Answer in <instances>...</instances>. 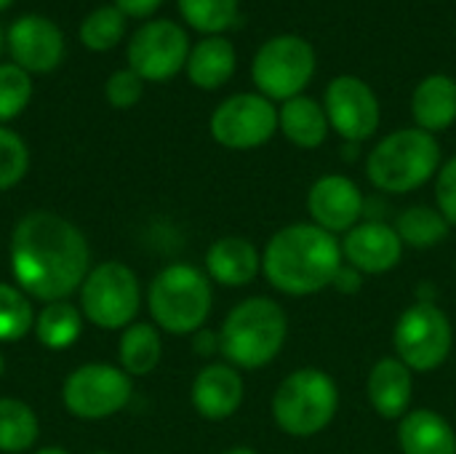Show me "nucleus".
<instances>
[{"label": "nucleus", "instance_id": "1", "mask_svg": "<svg viewBox=\"0 0 456 454\" xmlns=\"http://www.w3.org/2000/svg\"><path fill=\"white\" fill-rule=\"evenodd\" d=\"M8 262L16 286L40 302H59L80 292L91 270L83 230L56 211H29L11 233Z\"/></svg>", "mask_w": 456, "mask_h": 454}, {"label": "nucleus", "instance_id": "2", "mask_svg": "<svg viewBox=\"0 0 456 454\" xmlns=\"http://www.w3.org/2000/svg\"><path fill=\"white\" fill-rule=\"evenodd\" d=\"M339 238L313 222H294L275 230L262 252V276L286 297L321 294L342 268Z\"/></svg>", "mask_w": 456, "mask_h": 454}, {"label": "nucleus", "instance_id": "3", "mask_svg": "<svg viewBox=\"0 0 456 454\" xmlns=\"http://www.w3.org/2000/svg\"><path fill=\"white\" fill-rule=\"evenodd\" d=\"M289 340V313L273 297L256 294L238 302L219 326V356L238 372L273 364Z\"/></svg>", "mask_w": 456, "mask_h": 454}, {"label": "nucleus", "instance_id": "4", "mask_svg": "<svg viewBox=\"0 0 456 454\" xmlns=\"http://www.w3.org/2000/svg\"><path fill=\"white\" fill-rule=\"evenodd\" d=\"M441 169V144L433 134L411 126L379 139L366 158L369 182L387 195H406L436 179Z\"/></svg>", "mask_w": 456, "mask_h": 454}, {"label": "nucleus", "instance_id": "5", "mask_svg": "<svg viewBox=\"0 0 456 454\" xmlns=\"http://www.w3.org/2000/svg\"><path fill=\"white\" fill-rule=\"evenodd\" d=\"M214 308V289L206 270L174 262L163 268L147 289V310L160 332L184 337L206 326Z\"/></svg>", "mask_w": 456, "mask_h": 454}, {"label": "nucleus", "instance_id": "6", "mask_svg": "<svg viewBox=\"0 0 456 454\" xmlns=\"http://www.w3.org/2000/svg\"><path fill=\"white\" fill-rule=\"evenodd\" d=\"M270 409L281 433L291 439L321 436L339 412L337 380L318 367L294 369L278 383Z\"/></svg>", "mask_w": 456, "mask_h": 454}, {"label": "nucleus", "instance_id": "7", "mask_svg": "<svg viewBox=\"0 0 456 454\" xmlns=\"http://www.w3.org/2000/svg\"><path fill=\"white\" fill-rule=\"evenodd\" d=\"M142 308L139 276L118 260H107L88 270L80 286V313L88 324L104 332H123Z\"/></svg>", "mask_w": 456, "mask_h": 454}, {"label": "nucleus", "instance_id": "8", "mask_svg": "<svg viewBox=\"0 0 456 454\" xmlns=\"http://www.w3.org/2000/svg\"><path fill=\"white\" fill-rule=\"evenodd\" d=\"M454 348V326L446 310L436 302H411L393 326V356L414 375L436 372L446 364Z\"/></svg>", "mask_w": 456, "mask_h": 454}, {"label": "nucleus", "instance_id": "9", "mask_svg": "<svg viewBox=\"0 0 456 454\" xmlns=\"http://www.w3.org/2000/svg\"><path fill=\"white\" fill-rule=\"evenodd\" d=\"M315 75V48L299 35H275L265 40L251 62V78L270 102L299 96Z\"/></svg>", "mask_w": 456, "mask_h": 454}, {"label": "nucleus", "instance_id": "10", "mask_svg": "<svg viewBox=\"0 0 456 454\" xmlns=\"http://www.w3.org/2000/svg\"><path fill=\"white\" fill-rule=\"evenodd\" d=\"M131 377L115 367L91 361L67 375L61 385V404L77 420H107L123 412L131 401Z\"/></svg>", "mask_w": 456, "mask_h": 454}, {"label": "nucleus", "instance_id": "11", "mask_svg": "<svg viewBox=\"0 0 456 454\" xmlns=\"http://www.w3.org/2000/svg\"><path fill=\"white\" fill-rule=\"evenodd\" d=\"M208 128L227 150H256L275 136L278 107L262 94H232L214 110Z\"/></svg>", "mask_w": 456, "mask_h": 454}, {"label": "nucleus", "instance_id": "12", "mask_svg": "<svg viewBox=\"0 0 456 454\" xmlns=\"http://www.w3.org/2000/svg\"><path fill=\"white\" fill-rule=\"evenodd\" d=\"M187 32L171 19H152L142 24L128 43V67L150 83H166L187 67Z\"/></svg>", "mask_w": 456, "mask_h": 454}, {"label": "nucleus", "instance_id": "13", "mask_svg": "<svg viewBox=\"0 0 456 454\" xmlns=\"http://www.w3.org/2000/svg\"><path fill=\"white\" fill-rule=\"evenodd\" d=\"M329 126L353 144L371 139L379 128L382 110L374 88L358 75H337L323 94Z\"/></svg>", "mask_w": 456, "mask_h": 454}, {"label": "nucleus", "instance_id": "14", "mask_svg": "<svg viewBox=\"0 0 456 454\" xmlns=\"http://www.w3.org/2000/svg\"><path fill=\"white\" fill-rule=\"evenodd\" d=\"M363 211L366 198L358 182L345 174H323L307 190L310 222L337 238L350 233L358 222H363Z\"/></svg>", "mask_w": 456, "mask_h": 454}, {"label": "nucleus", "instance_id": "15", "mask_svg": "<svg viewBox=\"0 0 456 454\" xmlns=\"http://www.w3.org/2000/svg\"><path fill=\"white\" fill-rule=\"evenodd\" d=\"M345 265L355 268L361 276H385L395 270L403 260V241L395 227L385 219H363L350 233L339 238Z\"/></svg>", "mask_w": 456, "mask_h": 454}, {"label": "nucleus", "instance_id": "16", "mask_svg": "<svg viewBox=\"0 0 456 454\" xmlns=\"http://www.w3.org/2000/svg\"><path fill=\"white\" fill-rule=\"evenodd\" d=\"M5 43L13 64L24 72H51L64 59L61 29L40 13L19 16L5 32Z\"/></svg>", "mask_w": 456, "mask_h": 454}, {"label": "nucleus", "instance_id": "17", "mask_svg": "<svg viewBox=\"0 0 456 454\" xmlns=\"http://www.w3.org/2000/svg\"><path fill=\"white\" fill-rule=\"evenodd\" d=\"M243 399H246L243 375L227 361H214L203 367L195 375L192 388H190L192 409L203 420H211V423H222L238 415V409L243 407Z\"/></svg>", "mask_w": 456, "mask_h": 454}, {"label": "nucleus", "instance_id": "18", "mask_svg": "<svg viewBox=\"0 0 456 454\" xmlns=\"http://www.w3.org/2000/svg\"><path fill=\"white\" fill-rule=\"evenodd\" d=\"M366 399L382 420H403L414 404V372L395 356L379 359L366 377Z\"/></svg>", "mask_w": 456, "mask_h": 454}, {"label": "nucleus", "instance_id": "19", "mask_svg": "<svg viewBox=\"0 0 456 454\" xmlns=\"http://www.w3.org/2000/svg\"><path fill=\"white\" fill-rule=\"evenodd\" d=\"M262 273V252L243 235H222L206 252V276L211 284L243 289Z\"/></svg>", "mask_w": 456, "mask_h": 454}, {"label": "nucleus", "instance_id": "20", "mask_svg": "<svg viewBox=\"0 0 456 454\" xmlns=\"http://www.w3.org/2000/svg\"><path fill=\"white\" fill-rule=\"evenodd\" d=\"M411 115L417 128L428 134H441L456 123V80L436 72L419 80L411 96Z\"/></svg>", "mask_w": 456, "mask_h": 454}, {"label": "nucleus", "instance_id": "21", "mask_svg": "<svg viewBox=\"0 0 456 454\" xmlns=\"http://www.w3.org/2000/svg\"><path fill=\"white\" fill-rule=\"evenodd\" d=\"M398 447L403 454H456V431L436 409H411L398 420Z\"/></svg>", "mask_w": 456, "mask_h": 454}, {"label": "nucleus", "instance_id": "22", "mask_svg": "<svg viewBox=\"0 0 456 454\" xmlns=\"http://www.w3.org/2000/svg\"><path fill=\"white\" fill-rule=\"evenodd\" d=\"M329 115L323 104L313 96H294L278 107V131L302 150H315L329 136Z\"/></svg>", "mask_w": 456, "mask_h": 454}, {"label": "nucleus", "instance_id": "23", "mask_svg": "<svg viewBox=\"0 0 456 454\" xmlns=\"http://www.w3.org/2000/svg\"><path fill=\"white\" fill-rule=\"evenodd\" d=\"M235 64H238L235 45L222 35H208L190 48L184 70L192 86L203 91H216L232 78Z\"/></svg>", "mask_w": 456, "mask_h": 454}, {"label": "nucleus", "instance_id": "24", "mask_svg": "<svg viewBox=\"0 0 456 454\" xmlns=\"http://www.w3.org/2000/svg\"><path fill=\"white\" fill-rule=\"evenodd\" d=\"M163 359V340L160 329L147 321H134L120 332L118 343V367L128 377H144L158 369Z\"/></svg>", "mask_w": 456, "mask_h": 454}, {"label": "nucleus", "instance_id": "25", "mask_svg": "<svg viewBox=\"0 0 456 454\" xmlns=\"http://www.w3.org/2000/svg\"><path fill=\"white\" fill-rule=\"evenodd\" d=\"M35 337L48 351H67L72 348L83 334V313L77 305L59 300L45 302L40 313L35 316Z\"/></svg>", "mask_w": 456, "mask_h": 454}, {"label": "nucleus", "instance_id": "26", "mask_svg": "<svg viewBox=\"0 0 456 454\" xmlns=\"http://www.w3.org/2000/svg\"><path fill=\"white\" fill-rule=\"evenodd\" d=\"M395 233L401 235L406 249H433L441 246L449 233L452 225L446 222V217L436 209V206H409L395 217Z\"/></svg>", "mask_w": 456, "mask_h": 454}, {"label": "nucleus", "instance_id": "27", "mask_svg": "<svg viewBox=\"0 0 456 454\" xmlns=\"http://www.w3.org/2000/svg\"><path fill=\"white\" fill-rule=\"evenodd\" d=\"M40 423L27 401L0 396V454L29 452L37 444Z\"/></svg>", "mask_w": 456, "mask_h": 454}, {"label": "nucleus", "instance_id": "28", "mask_svg": "<svg viewBox=\"0 0 456 454\" xmlns=\"http://www.w3.org/2000/svg\"><path fill=\"white\" fill-rule=\"evenodd\" d=\"M32 300L16 286L0 281V343H16L35 329Z\"/></svg>", "mask_w": 456, "mask_h": 454}, {"label": "nucleus", "instance_id": "29", "mask_svg": "<svg viewBox=\"0 0 456 454\" xmlns=\"http://www.w3.org/2000/svg\"><path fill=\"white\" fill-rule=\"evenodd\" d=\"M123 29H126V13L118 5H99L80 21L77 37L91 51H110L120 43Z\"/></svg>", "mask_w": 456, "mask_h": 454}, {"label": "nucleus", "instance_id": "30", "mask_svg": "<svg viewBox=\"0 0 456 454\" xmlns=\"http://www.w3.org/2000/svg\"><path fill=\"white\" fill-rule=\"evenodd\" d=\"M184 21L206 35H222L238 21V0H176Z\"/></svg>", "mask_w": 456, "mask_h": 454}, {"label": "nucleus", "instance_id": "31", "mask_svg": "<svg viewBox=\"0 0 456 454\" xmlns=\"http://www.w3.org/2000/svg\"><path fill=\"white\" fill-rule=\"evenodd\" d=\"M32 99V78L21 67L0 64V126L27 110Z\"/></svg>", "mask_w": 456, "mask_h": 454}, {"label": "nucleus", "instance_id": "32", "mask_svg": "<svg viewBox=\"0 0 456 454\" xmlns=\"http://www.w3.org/2000/svg\"><path fill=\"white\" fill-rule=\"evenodd\" d=\"M29 171V150H27V142L0 126V193L3 190H11L16 187Z\"/></svg>", "mask_w": 456, "mask_h": 454}, {"label": "nucleus", "instance_id": "33", "mask_svg": "<svg viewBox=\"0 0 456 454\" xmlns=\"http://www.w3.org/2000/svg\"><path fill=\"white\" fill-rule=\"evenodd\" d=\"M104 94H107V102L118 110H128L134 107L142 94H144V80L131 70H115L110 78H107V86H104Z\"/></svg>", "mask_w": 456, "mask_h": 454}, {"label": "nucleus", "instance_id": "34", "mask_svg": "<svg viewBox=\"0 0 456 454\" xmlns=\"http://www.w3.org/2000/svg\"><path fill=\"white\" fill-rule=\"evenodd\" d=\"M436 209L446 217L452 227H456V155L441 163L436 174Z\"/></svg>", "mask_w": 456, "mask_h": 454}, {"label": "nucleus", "instance_id": "35", "mask_svg": "<svg viewBox=\"0 0 456 454\" xmlns=\"http://www.w3.org/2000/svg\"><path fill=\"white\" fill-rule=\"evenodd\" d=\"M361 286H363V276H361L355 268H350V265L342 262V268H339L337 276H334L331 289H337V292H342V294H355V292H361Z\"/></svg>", "mask_w": 456, "mask_h": 454}, {"label": "nucleus", "instance_id": "36", "mask_svg": "<svg viewBox=\"0 0 456 454\" xmlns=\"http://www.w3.org/2000/svg\"><path fill=\"white\" fill-rule=\"evenodd\" d=\"M192 351H195V356H200V359H211V356H216L219 353V332H211V329H200V332H195L192 334Z\"/></svg>", "mask_w": 456, "mask_h": 454}, {"label": "nucleus", "instance_id": "37", "mask_svg": "<svg viewBox=\"0 0 456 454\" xmlns=\"http://www.w3.org/2000/svg\"><path fill=\"white\" fill-rule=\"evenodd\" d=\"M163 0H115V5L126 13V16H134V19H147L150 13L158 11Z\"/></svg>", "mask_w": 456, "mask_h": 454}, {"label": "nucleus", "instance_id": "38", "mask_svg": "<svg viewBox=\"0 0 456 454\" xmlns=\"http://www.w3.org/2000/svg\"><path fill=\"white\" fill-rule=\"evenodd\" d=\"M219 454H259L256 450H251V447H230V450H224V452Z\"/></svg>", "mask_w": 456, "mask_h": 454}, {"label": "nucleus", "instance_id": "39", "mask_svg": "<svg viewBox=\"0 0 456 454\" xmlns=\"http://www.w3.org/2000/svg\"><path fill=\"white\" fill-rule=\"evenodd\" d=\"M32 454H69L67 450H61V447H43V450H37V452Z\"/></svg>", "mask_w": 456, "mask_h": 454}, {"label": "nucleus", "instance_id": "40", "mask_svg": "<svg viewBox=\"0 0 456 454\" xmlns=\"http://www.w3.org/2000/svg\"><path fill=\"white\" fill-rule=\"evenodd\" d=\"M3 372H5V359H3V353H0V377H3Z\"/></svg>", "mask_w": 456, "mask_h": 454}, {"label": "nucleus", "instance_id": "41", "mask_svg": "<svg viewBox=\"0 0 456 454\" xmlns=\"http://www.w3.org/2000/svg\"><path fill=\"white\" fill-rule=\"evenodd\" d=\"M11 3H13V0H0V11H5V8H8Z\"/></svg>", "mask_w": 456, "mask_h": 454}, {"label": "nucleus", "instance_id": "42", "mask_svg": "<svg viewBox=\"0 0 456 454\" xmlns=\"http://www.w3.org/2000/svg\"><path fill=\"white\" fill-rule=\"evenodd\" d=\"M3 40H5V35H3V29H0V51H3Z\"/></svg>", "mask_w": 456, "mask_h": 454}, {"label": "nucleus", "instance_id": "43", "mask_svg": "<svg viewBox=\"0 0 456 454\" xmlns=\"http://www.w3.org/2000/svg\"><path fill=\"white\" fill-rule=\"evenodd\" d=\"M94 454H115V452H94Z\"/></svg>", "mask_w": 456, "mask_h": 454}, {"label": "nucleus", "instance_id": "44", "mask_svg": "<svg viewBox=\"0 0 456 454\" xmlns=\"http://www.w3.org/2000/svg\"><path fill=\"white\" fill-rule=\"evenodd\" d=\"M158 454H163V452H158Z\"/></svg>", "mask_w": 456, "mask_h": 454}]
</instances>
